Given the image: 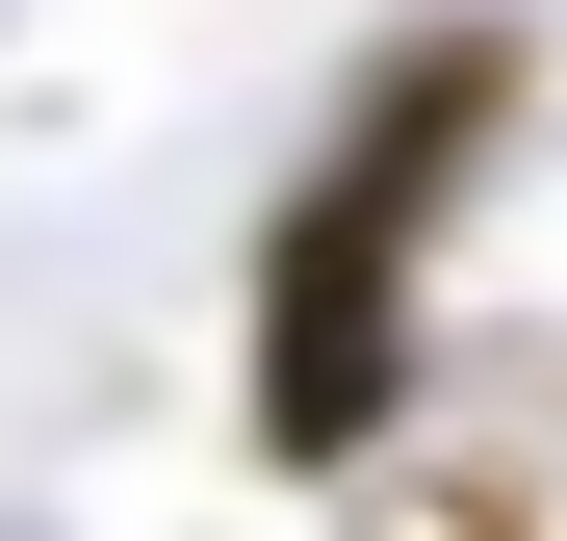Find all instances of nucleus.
Instances as JSON below:
<instances>
[{"label": "nucleus", "mask_w": 567, "mask_h": 541, "mask_svg": "<svg viewBox=\"0 0 567 541\" xmlns=\"http://www.w3.org/2000/svg\"><path fill=\"white\" fill-rule=\"evenodd\" d=\"M464 104H491V52H413L388 104H361V155L310 180V207H284V284H258V438L284 465H336L361 413H388V258H413V180L464 155Z\"/></svg>", "instance_id": "obj_1"}]
</instances>
